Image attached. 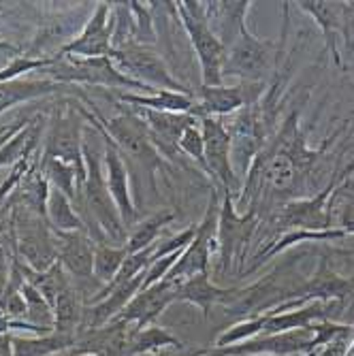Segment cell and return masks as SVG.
Listing matches in <instances>:
<instances>
[{"mask_svg": "<svg viewBox=\"0 0 354 356\" xmlns=\"http://www.w3.org/2000/svg\"><path fill=\"white\" fill-rule=\"evenodd\" d=\"M173 286H175V303L184 301L190 305H197L203 312V316H209L211 307H216V305H227L237 290V288L216 286L209 280V273H201L195 277L182 280Z\"/></svg>", "mask_w": 354, "mask_h": 356, "instance_id": "ac0fdd59", "label": "cell"}, {"mask_svg": "<svg viewBox=\"0 0 354 356\" xmlns=\"http://www.w3.org/2000/svg\"><path fill=\"white\" fill-rule=\"evenodd\" d=\"M39 167L51 188L60 190L62 194H67L71 201H75L77 188L83 184L86 171H79L77 167L62 163L58 158H45V156H39Z\"/></svg>", "mask_w": 354, "mask_h": 356, "instance_id": "cb8c5ba5", "label": "cell"}, {"mask_svg": "<svg viewBox=\"0 0 354 356\" xmlns=\"http://www.w3.org/2000/svg\"><path fill=\"white\" fill-rule=\"evenodd\" d=\"M267 83H248L239 81L237 86H201L195 99L190 115L201 118H224L241 111L243 107L259 105L267 92Z\"/></svg>", "mask_w": 354, "mask_h": 356, "instance_id": "7c38bea8", "label": "cell"}, {"mask_svg": "<svg viewBox=\"0 0 354 356\" xmlns=\"http://www.w3.org/2000/svg\"><path fill=\"white\" fill-rule=\"evenodd\" d=\"M111 3H99L79 37L64 43L56 56L58 58H109L111 56Z\"/></svg>", "mask_w": 354, "mask_h": 356, "instance_id": "5bb4252c", "label": "cell"}, {"mask_svg": "<svg viewBox=\"0 0 354 356\" xmlns=\"http://www.w3.org/2000/svg\"><path fill=\"white\" fill-rule=\"evenodd\" d=\"M201 133L205 143V167L207 175L222 192H231L235 203L241 194L243 181L237 177L231 163V135L222 118H201Z\"/></svg>", "mask_w": 354, "mask_h": 356, "instance_id": "8fae6325", "label": "cell"}, {"mask_svg": "<svg viewBox=\"0 0 354 356\" xmlns=\"http://www.w3.org/2000/svg\"><path fill=\"white\" fill-rule=\"evenodd\" d=\"M333 211H337V229L346 237L354 235V179L344 177L331 197Z\"/></svg>", "mask_w": 354, "mask_h": 356, "instance_id": "f546056e", "label": "cell"}, {"mask_svg": "<svg viewBox=\"0 0 354 356\" xmlns=\"http://www.w3.org/2000/svg\"><path fill=\"white\" fill-rule=\"evenodd\" d=\"M314 350V329H297L275 335H259L250 341L218 350L224 356H295Z\"/></svg>", "mask_w": 354, "mask_h": 356, "instance_id": "9a60e30c", "label": "cell"}, {"mask_svg": "<svg viewBox=\"0 0 354 356\" xmlns=\"http://www.w3.org/2000/svg\"><path fill=\"white\" fill-rule=\"evenodd\" d=\"M58 241V263L67 275L88 282L94 277V248L96 243L83 231L60 233L54 231Z\"/></svg>", "mask_w": 354, "mask_h": 356, "instance_id": "e0dca14e", "label": "cell"}, {"mask_svg": "<svg viewBox=\"0 0 354 356\" xmlns=\"http://www.w3.org/2000/svg\"><path fill=\"white\" fill-rule=\"evenodd\" d=\"M81 320V301L77 288L69 286L58 295L54 305V331L64 335H75V327Z\"/></svg>", "mask_w": 354, "mask_h": 356, "instance_id": "4316f807", "label": "cell"}, {"mask_svg": "<svg viewBox=\"0 0 354 356\" xmlns=\"http://www.w3.org/2000/svg\"><path fill=\"white\" fill-rule=\"evenodd\" d=\"M81 115L92 124V128L103 139V167H105L107 186H109V192H111V199H113V203H115V207L120 211V218H122L126 231H128L139 222V213H137V207L133 203L131 181H128V169H126V163H124V156L113 145V141L105 135L99 120H96L92 113L83 111V109H81Z\"/></svg>", "mask_w": 354, "mask_h": 356, "instance_id": "4fadbf2b", "label": "cell"}, {"mask_svg": "<svg viewBox=\"0 0 354 356\" xmlns=\"http://www.w3.org/2000/svg\"><path fill=\"white\" fill-rule=\"evenodd\" d=\"M131 9H133L135 26H137V45L154 47L158 43V30H156V19L152 15V9L143 7L137 0H131Z\"/></svg>", "mask_w": 354, "mask_h": 356, "instance_id": "e575fe53", "label": "cell"}, {"mask_svg": "<svg viewBox=\"0 0 354 356\" xmlns=\"http://www.w3.org/2000/svg\"><path fill=\"white\" fill-rule=\"evenodd\" d=\"M339 169H335L331 181L316 192L314 197L293 199L280 205V211L273 220L277 231H329L333 226V205L331 197L341 181Z\"/></svg>", "mask_w": 354, "mask_h": 356, "instance_id": "52a82bcc", "label": "cell"}, {"mask_svg": "<svg viewBox=\"0 0 354 356\" xmlns=\"http://www.w3.org/2000/svg\"><path fill=\"white\" fill-rule=\"evenodd\" d=\"M73 86H64L51 79H13L0 81V113L9 111L15 105H24L37 99H45L51 94H60L64 90H71Z\"/></svg>", "mask_w": 354, "mask_h": 356, "instance_id": "ffe728a7", "label": "cell"}, {"mask_svg": "<svg viewBox=\"0 0 354 356\" xmlns=\"http://www.w3.org/2000/svg\"><path fill=\"white\" fill-rule=\"evenodd\" d=\"M284 39H286V28L280 43L256 37L250 28H246L241 32V37L227 49V58H224V69H222L224 79L237 77L239 81H248V83H267V79L273 77L280 69Z\"/></svg>", "mask_w": 354, "mask_h": 356, "instance_id": "7a4b0ae2", "label": "cell"}, {"mask_svg": "<svg viewBox=\"0 0 354 356\" xmlns=\"http://www.w3.org/2000/svg\"><path fill=\"white\" fill-rule=\"evenodd\" d=\"M179 154L192 163H197V167L207 175V167H205V143H203V133H201V124L195 118L179 137Z\"/></svg>", "mask_w": 354, "mask_h": 356, "instance_id": "d6a6232c", "label": "cell"}, {"mask_svg": "<svg viewBox=\"0 0 354 356\" xmlns=\"http://www.w3.org/2000/svg\"><path fill=\"white\" fill-rule=\"evenodd\" d=\"M111 51L137 43V26L131 3H111Z\"/></svg>", "mask_w": 354, "mask_h": 356, "instance_id": "83f0119b", "label": "cell"}, {"mask_svg": "<svg viewBox=\"0 0 354 356\" xmlns=\"http://www.w3.org/2000/svg\"><path fill=\"white\" fill-rule=\"evenodd\" d=\"M51 56H17V58H11V62L7 64L5 69H0V81H13V79H22V75L26 73H35V71H43L51 64Z\"/></svg>", "mask_w": 354, "mask_h": 356, "instance_id": "836d02e7", "label": "cell"}, {"mask_svg": "<svg viewBox=\"0 0 354 356\" xmlns=\"http://www.w3.org/2000/svg\"><path fill=\"white\" fill-rule=\"evenodd\" d=\"M13 124V122H11ZM11 124H0V137H3L7 131H9V128H11Z\"/></svg>", "mask_w": 354, "mask_h": 356, "instance_id": "74e56055", "label": "cell"}, {"mask_svg": "<svg viewBox=\"0 0 354 356\" xmlns=\"http://www.w3.org/2000/svg\"><path fill=\"white\" fill-rule=\"evenodd\" d=\"M47 222L51 226V231L60 233H73V231H83V222L73 205V201L62 194L60 190L51 188L49 199H47Z\"/></svg>", "mask_w": 354, "mask_h": 356, "instance_id": "d4e9b609", "label": "cell"}, {"mask_svg": "<svg viewBox=\"0 0 354 356\" xmlns=\"http://www.w3.org/2000/svg\"><path fill=\"white\" fill-rule=\"evenodd\" d=\"M51 64L43 73H47V79L64 83V86H75V83H86L94 88H109V90H137L139 94L143 92H156L145 88L143 83L135 81L122 73L111 58H58L51 56Z\"/></svg>", "mask_w": 354, "mask_h": 356, "instance_id": "5b68a950", "label": "cell"}, {"mask_svg": "<svg viewBox=\"0 0 354 356\" xmlns=\"http://www.w3.org/2000/svg\"><path fill=\"white\" fill-rule=\"evenodd\" d=\"M62 109L56 111L49 120V128L45 135V158H58L62 163H69L79 171H86L83 165V124L81 109L75 101H62Z\"/></svg>", "mask_w": 354, "mask_h": 356, "instance_id": "30bf717a", "label": "cell"}, {"mask_svg": "<svg viewBox=\"0 0 354 356\" xmlns=\"http://www.w3.org/2000/svg\"><path fill=\"white\" fill-rule=\"evenodd\" d=\"M75 346V335L64 333H49V335H37L32 339L26 337H11L13 356H51L62 350Z\"/></svg>", "mask_w": 354, "mask_h": 356, "instance_id": "484cf974", "label": "cell"}, {"mask_svg": "<svg viewBox=\"0 0 354 356\" xmlns=\"http://www.w3.org/2000/svg\"><path fill=\"white\" fill-rule=\"evenodd\" d=\"M220 197L218 190H211V197L207 201V209L201 218V222L197 224V233L195 239H192L182 252L177 263L173 265V269L169 271V275L165 277L171 284H177L182 280L195 277L201 273H209L211 269V258L218 252V213H220Z\"/></svg>", "mask_w": 354, "mask_h": 356, "instance_id": "8992f818", "label": "cell"}, {"mask_svg": "<svg viewBox=\"0 0 354 356\" xmlns=\"http://www.w3.org/2000/svg\"><path fill=\"white\" fill-rule=\"evenodd\" d=\"M339 173H341V177H352V175H354V160H350V163H348Z\"/></svg>", "mask_w": 354, "mask_h": 356, "instance_id": "8d00e7d4", "label": "cell"}, {"mask_svg": "<svg viewBox=\"0 0 354 356\" xmlns=\"http://www.w3.org/2000/svg\"><path fill=\"white\" fill-rule=\"evenodd\" d=\"M263 327H265V314L252 316V318H246V320H239V322H235L231 329L220 333V337L216 339V348L218 350H224V348H231V346L250 341V339L259 337L263 333Z\"/></svg>", "mask_w": 354, "mask_h": 356, "instance_id": "1f68e13d", "label": "cell"}, {"mask_svg": "<svg viewBox=\"0 0 354 356\" xmlns=\"http://www.w3.org/2000/svg\"><path fill=\"white\" fill-rule=\"evenodd\" d=\"M115 67L133 77L135 81L143 83L150 90H169V92H182V94H192L188 86H184L167 67L165 58L154 47H143V45H128L124 49H115L109 56Z\"/></svg>", "mask_w": 354, "mask_h": 356, "instance_id": "9c48e42d", "label": "cell"}, {"mask_svg": "<svg viewBox=\"0 0 354 356\" xmlns=\"http://www.w3.org/2000/svg\"><path fill=\"white\" fill-rule=\"evenodd\" d=\"M252 3H205L207 24L224 47H231L248 28V11Z\"/></svg>", "mask_w": 354, "mask_h": 356, "instance_id": "d6986e66", "label": "cell"}, {"mask_svg": "<svg viewBox=\"0 0 354 356\" xmlns=\"http://www.w3.org/2000/svg\"><path fill=\"white\" fill-rule=\"evenodd\" d=\"M126 346H131L133 354H143V352H156L160 348H169V346H182V341L177 337H173L169 331L160 329L156 325H150L145 329H137L131 339H128Z\"/></svg>", "mask_w": 354, "mask_h": 356, "instance_id": "4dcf8cb0", "label": "cell"}, {"mask_svg": "<svg viewBox=\"0 0 354 356\" xmlns=\"http://www.w3.org/2000/svg\"><path fill=\"white\" fill-rule=\"evenodd\" d=\"M297 7L307 13L318 28L323 30L327 54L333 58L335 67L346 71L344 54L339 51V41L346 45V56L352 54L354 43V3H327V0H301Z\"/></svg>", "mask_w": 354, "mask_h": 356, "instance_id": "ba28073f", "label": "cell"}, {"mask_svg": "<svg viewBox=\"0 0 354 356\" xmlns=\"http://www.w3.org/2000/svg\"><path fill=\"white\" fill-rule=\"evenodd\" d=\"M348 277V303L354 301V271L346 275Z\"/></svg>", "mask_w": 354, "mask_h": 356, "instance_id": "d590c367", "label": "cell"}, {"mask_svg": "<svg viewBox=\"0 0 354 356\" xmlns=\"http://www.w3.org/2000/svg\"><path fill=\"white\" fill-rule=\"evenodd\" d=\"M171 303H175V286L167 280L158 282L150 288L139 290V295L128 303L111 322H120V325H135L137 329H145L152 322L163 314Z\"/></svg>", "mask_w": 354, "mask_h": 356, "instance_id": "2e32d148", "label": "cell"}, {"mask_svg": "<svg viewBox=\"0 0 354 356\" xmlns=\"http://www.w3.org/2000/svg\"><path fill=\"white\" fill-rule=\"evenodd\" d=\"M177 19L190 39L192 51H195L201 67V86H222L224 83V58L227 47L211 32L205 15V3L199 0H179L175 3Z\"/></svg>", "mask_w": 354, "mask_h": 356, "instance_id": "3957f363", "label": "cell"}, {"mask_svg": "<svg viewBox=\"0 0 354 356\" xmlns=\"http://www.w3.org/2000/svg\"><path fill=\"white\" fill-rule=\"evenodd\" d=\"M222 192V190H220ZM259 211L248 209L246 213H239L235 207V197L231 192H222L220 199V213H218V269L220 273H231L233 265H237V271L243 269L246 250L259 229Z\"/></svg>", "mask_w": 354, "mask_h": 356, "instance_id": "277c9868", "label": "cell"}, {"mask_svg": "<svg viewBox=\"0 0 354 356\" xmlns=\"http://www.w3.org/2000/svg\"><path fill=\"white\" fill-rule=\"evenodd\" d=\"M49 181L45 179L41 167H39V158H32L30 167L26 169V173L22 175L17 188L13 190L11 197L22 203L24 207H28L30 211H35L37 216L47 220V199H49Z\"/></svg>", "mask_w": 354, "mask_h": 356, "instance_id": "7402d4cb", "label": "cell"}, {"mask_svg": "<svg viewBox=\"0 0 354 356\" xmlns=\"http://www.w3.org/2000/svg\"><path fill=\"white\" fill-rule=\"evenodd\" d=\"M118 101L128 107L137 109H152V111H169V113H190L195 107V96L169 92V90H156L150 94L139 92H118Z\"/></svg>", "mask_w": 354, "mask_h": 356, "instance_id": "44dd1931", "label": "cell"}, {"mask_svg": "<svg viewBox=\"0 0 354 356\" xmlns=\"http://www.w3.org/2000/svg\"><path fill=\"white\" fill-rule=\"evenodd\" d=\"M83 101L92 107L94 118L99 120L105 135L113 141V145L120 149V154L145 171L150 188L156 192V173L165 169L167 160L154 147L150 133H147V124L143 122V118L128 105H126L128 109H120L115 115L105 118L99 109H96V105H92V101L86 99V96H83Z\"/></svg>", "mask_w": 354, "mask_h": 356, "instance_id": "6da1fadb", "label": "cell"}, {"mask_svg": "<svg viewBox=\"0 0 354 356\" xmlns=\"http://www.w3.org/2000/svg\"><path fill=\"white\" fill-rule=\"evenodd\" d=\"M126 258H128V252L124 245L101 243L94 248V277L101 282L103 288L118 275Z\"/></svg>", "mask_w": 354, "mask_h": 356, "instance_id": "f1b7e54d", "label": "cell"}, {"mask_svg": "<svg viewBox=\"0 0 354 356\" xmlns=\"http://www.w3.org/2000/svg\"><path fill=\"white\" fill-rule=\"evenodd\" d=\"M177 213L171 209H163L154 216H147L145 220H139L131 231H128L126 237V252L128 254H135V252H143L147 248H152L158 239V235L163 233L165 226H169L171 222H175Z\"/></svg>", "mask_w": 354, "mask_h": 356, "instance_id": "603a6c76", "label": "cell"}]
</instances>
